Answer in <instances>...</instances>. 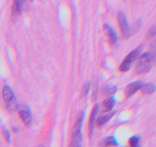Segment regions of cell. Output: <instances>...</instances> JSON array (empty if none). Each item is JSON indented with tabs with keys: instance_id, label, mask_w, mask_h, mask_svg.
Segmentation results:
<instances>
[{
	"instance_id": "obj_7",
	"label": "cell",
	"mask_w": 156,
	"mask_h": 147,
	"mask_svg": "<svg viewBox=\"0 0 156 147\" xmlns=\"http://www.w3.org/2000/svg\"><path fill=\"white\" fill-rule=\"evenodd\" d=\"M143 85V83L141 81H135L128 84L124 89V94L126 97H129L133 95L137 90H140Z\"/></svg>"
},
{
	"instance_id": "obj_9",
	"label": "cell",
	"mask_w": 156,
	"mask_h": 147,
	"mask_svg": "<svg viewBox=\"0 0 156 147\" xmlns=\"http://www.w3.org/2000/svg\"><path fill=\"white\" fill-rule=\"evenodd\" d=\"M99 145L101 147H114L118 145V142L114 136H109L101 140Z\"/></svg>"
},
{
	"instance_id": "obj_12",
	"label": "cell",
	"mask_w": 156,
	"mask_h": 147,
	"mask_svg": "<svg viewBox=\"0 0 156 147\" xmlns=\"http://www.w3.org/2000/svg\"><path fill=\"white\" fill-rule=\"evenodd\" d=\"M140 90H142V93L143 94H152L155 91V86L152 83L143 84Z\"/></svg>"
},
{
	"instance_id": "obj_8",
	"label": "cell",
	"mask_w": 156,
	"mask_h": 147,
	"mask_svg": "<svg viewBox=\"0 0 156 147\" xmlns=\"http://www.w3.org/2000/svg\"><path fill=\"white\" fill-rule=\"evenodd\" d=\"M104 30L108 36V41L110 42V44H113L116 43L117 40V35L115 31L111 28V26H110L108 24H104Z\"/></svg>"
},
{
	"instance_id": "obj_3",
	"label": "cell",
	"mask_w": 156,
	"mask_h": 147,
	"mask_svg": "<svg viewBox=\"0 0 156 147\" xmlns=\"http://www.w3.org/2000/svg\"><path fill=\"white\" fill-rule=\"evenodd\" d=\"M2 97L9 111H14L17 108V102L13 90L9 86L5 85L2 89Z\"/></svg>"
},
{
	"instance_id": "obj_17",
	"label": "cell",
	"mask_w": 156,
	"mask_h": 147,
	"mask_svg": "<svg viewBox=\"0 0 156 147\" xmlns=\"http://www.w3.org/2000/svg\"><path fill=\"white\" fill-rule=\"evenodd\" d=\"M89 89H90V83L87 82L86 84L83 86V88H82V96H86L87 93H88V91H89Z\"/></svg>"
},
{
	"instance_id": "obj_21",
	"label": "cell",
	"mask_w": 156,
	"mask_h": 147,
	"mask_svg": "<svg viewBox=\"0 0 156 147\" xmlns=\"http://www.w3.org/2000/svg\"><path fill=\"white\" fill-rule=\"evenodd\" d=\"M31 1H33V0H31Z\"/></svg>"
},
{
	"instance_id": "obj_10",
	"label": "cell",
	"mask_w": 156,
	"mask_h": 147,
	"mask_svg": "<svg viewBox=\"0 0 156 147\" xmlns=\"http://www.w3.org/2000/svg\"><path fill=\"white\" fill-rule=\"evenodd\" d=\"M115 113H116L115 111L111 112V113H108V114H105V115H103V116H99V117L97 119V120H96V126H97L98 127H100L101 126L105 125L106 123H108V121L112 118V116L115 114Z\"/></svg>"
},
{
	"instance_id": "obj_4",
	"label": "cell",
	"mask_w": 156,
	"mask_h": 147,
	"mask_svg": "<svg viewBox=\"0 0 156 147\" xmlns=\"http://www.w3.org/2000/svg\"><path fill=\"white\" fill-rule=\"evenodd\" d=\"M140 47L138 48H136L135 50L133 51L132 52L129 54L126 57L123 61L122 62V64H120V66L119 67V70L121 72H126L127 70H129L130 68V65L136 59H137L139 55H140Z\"/></svg>"
},
{
	"instance_id": "obj_11",
	"label": "cell",
	"mask_w": 156,
	"mask_h": 147,
	"mask_svg": "<svg viewBox=\"0 0 156 147\" xmlns=\"http://www.w3.org/2000/svg\"><path fill=\"white\" fill-rule=\"evenodd\" d=\"M98 105L96 104V105H94V108H93L92 112H91V116H90V119H89V126H88V130H89L90 136H91V134L92 133L94 123H95V118L98 113Z\"/></svg>"
},
{
	"instance_id": "obj_13",
	"label": "cell",
	"mask_w": 156,
	"mask_h": 147,
	"mask_svg": "<svg viewBox=\"0 0 156 147\" xmlns=\"http://www.w3.org/2000/svg\"><path fill=\"white\" fill-rule=\"evenodd\" d=\"M114 99L113 97H108L104 100L103 102V110L105 112H109L112 110L114 106Z\"/></svg>"
},
{
	"instance_id": "obj_15",
	"label": "cell",
	"mask_w": 156,
	"mask_h": 147,
	"mask_svg": "<svg viewBox=\"0 0 156 147\" xmlns=\"http://www.w3.org/2000/svg\"><path fill=\"white\" fill-rule=\"evenodd\" d=\"M117 88L116 86H106L103 89V94L105 96H109V95L114 94L117 91Z\"/></svg>"
},
{
	"instance_id": "obj_20",
	"label": "cell",
	"mask_w": 156,
	"mask_h": 147,
	"mask_svg": "<svg viewBox=\"0 0 156 147\" xmlns=\"http://www.w3.org/2000/svg\"><path fill=\"white\" fill-rule=\"evenodd\" d=\"M39 147H44V146H39Z\"/></svg>"
},
{
	"instance_id": "obj_6",
	"label": "cell",
	"mask_w": 156,
	"mask_h": 147,
	"mask_svg": "<svg viewBox=\"0 0 156 147\" xmlns=\"http://www.w3.org/2000/svg\"><path fill=\"white\" fill-rule=\"evenodd\" d=\"M117 18H118L119 24L120 26V28H121L123 36L129 37L130 35V29H129L127 19H126L125 14L123 12H119Z\"/></svg>"
},
{
	"instance_id": "obj_18",
	"label": "cell",
	"mask_w": 156,
	"mask_h": 147,
	"mask_svg": "<svg viewBox=\"0 0 156 147\" xmlns=\"http://www.w3.org/2000/svg\"><path fill=\"white\" fill-rule=\"evenodd\" d=\"M3 133H4V136H5V138L6 141H7L8 142H10L11 136H10V133H9V130H8L6 128H3Z\"/></svg>"
},
{
	"instance_id": "obj_1",
	"label": "cell",
	"mask_w": 156,
	"mask_h": 147,
	"mask_svg": "<svg viewBox=\"0 0 156 147\" xmlns=\"http://www.w3.org/2000/svg\"><path fill=\"white\" fill-rule=\"evenodd\" d=\"M155 61V54L152 51H147L143 54L139 58L136 66V73L138 74H146L152 68Z\"/></svg>"
},
{
	"instance_id": "obj_19",
	"label": "cell",
	"mask_w": 156,
	"mask_h": 147,
	"mask_svg": "<svg viewBox=\"0 0 156 147\" xmlns=\"http://www.w3.org/2000/svg\"><path fill=\"white\" fill-rule=\"evenodd\" d=\"M155 26H152V27L149 29L148 35H149V36L151 38V37L155 36Z\"/></svg>"
},
{
	"instance_id": "obj_16",
	"label": "cell",
	"mask_w": 156,
	"mask_h": 147,
	"mask_svg": "<svg viewBox=\"0 0 156 147\" xmlns=\"http://www.w3.org/2000/svg\"><path fill=\"white\" fill-rule=\"evenodd\" d=\"M129 145L130 147H140L139 142H140V138L136 136H134L131 137L129 140Z\"/></svg>"
},
{
	"instance_id": "obj_5",
	"label": "cell",
	"mask_w": 156,
	"mask_h": 147,
	"mask_svg": "<svg viewBox=\"0 0 156 147\" xmlns=\"http://www.w3.org/2000/svg\"><path fill=\"white\" fill-rule=\"evenodd\" d=\"M19 116L26 126H30L32 123V116L30 110L26 106H21L18 108Z\"/></svg>"
},
{
	"instance_id": "obj_14",
	"label": "cell",
	"mask_w": 156,
	"mask_h": 147,
	"mask_svg": "<svg viewBox=\"0 0 156 147\" xmlns=\"http://www.w3.org/2000/svg\"><path fill=\"white\" fill-rule=\"evenodd\" d=\"M24 2H25V0H14V12L15 13H21Z\"/></svg>"
},
{
	"instance_id": "obj_2",
	"label": "cell",
	"mask_w": 156,
	"mask_h": 147,
	"mask_svg": "<svg viewBox=\"0 0 156 147\" xmlns=\"http://www.w3.org/2000/svg\"><path fill=\"white\" fill-rule=\"evenodd\" d=\"M83 112H81L78 116L75 125L73 126V136H72V140L70 142L69 147H82V133H81V128H82V122H83Z\"/></svg>"
}]
</instances>
